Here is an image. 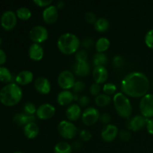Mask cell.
<instances>
[{"instance_id": "cell-1", "label": "cell", "mask_w": 153, "mask_h": 153, "mask_svg": "<svg viewBox=\"0 0 153 153\" xmlns=\"http://www.w3.org/2000/svg\"><path fill=\"white\" fill-rule=\"evenodd\" d=\"M149 88V79L141 72L128 73L123 79L120 87L123 94L132 98H142L147 94Z\"/></svg>"}, {"instance_id": "cell-2", "label": "cell", "mask_w": 153, "mask_h": 153, "mask_svg": "<svg viewBox=\"0 0 153 153\" xmlns=\"http://www.w3.org/2000/svg\"><path fill=\"white\" fill-rule=\"evenodd\" d=\"M22 91L16 83H9L0 90V102L5 106H13L21 101Z\"/></svg>"}, {"instance_id": "cell-3", "label": "cell", "mask_w": 153, "mask_h": 153, "mask_svg": "<svg viewBox=\"0 0 153 153\" xmlns=\"http://www.w3.org/2000/svg\"><path fill=\"white\" fill-rule=\"evenodd\" d=\"M81 42L79 37L73 33H65L61 34L57 41V46L60 52L66 55L76 53Z\"/></svg>"}, {"instance_id": "cell-4", "label": "cell", "mask_w": 153, "mask_h": 153, "mask_svg": "<svg viewBox=\"0 0 153 153\" xmlns=\"http://www.w3.org/2000/svg\"><path fill=\"white\" fill-rule=\"evenodd\" d=\"M115 110L121 117L128 119L132 114V105L129 99L122 92L117 93L113 98Z\"/></svg>"}, {"instance_id": "cell-5", "label": "cell", "mask_w": 153, "mask_h": 153, "mask_svg": "<svg viewBox=\"0 0 153 153\" xmlns=\"http://www.w3.org/2000/svg\"><path fill=\"white\" fill-rule=\"evenodd\" d=\"M58 131L64 138L70 140L76 137L78 128L74 124L69 120H62L58 123Z\"/></svg>"}, {"instance_id": "cell-6", "label": "cell", "mask_w": 153, "mask_h": 153, "mask_svg": "<svg viewBox=\"0 0 153 153\" xmlns=\"http://www.w3.org/2000/svg\"><path fill=\"white\" fill-rule=\"evenodd\" d=\"M139 109L142 116L147 119L153 117V94H147L140 100Z\"/></svg>"}, {"instance_id": "cell-7", "label": "cell", "mask_w": 153, "mask_h": 153, "mask_svg": "<svg viewBox=\"0 0 153 153\" xmlns=\"http://www.w3.org/2000/svg\"><path fill=\"white\" fill-rule=\"evenodd\" d=\"M100 113L94 107H88L84 110L82 114V123L87 126H91L100 120Z\"/></svg>"}, {"instance_id": "cell-8", "label": "cell", "mask_w": 153, "mask_h": 153, "mask_svg": "<svg viewBox=\"0 0 153 153\" xmlns=\"http://www.w3.org/2000/svg\"><path fill=\"white\" fill-rule=\"evenodd\" d=\"M76 82L74 75L70 70H64L58 76V85L64 91L66 90L69 91L73 88Z\"/></svg>"}, {"instance_id": "cell-9", "label": "cell", "mask_w": 153, "mask_h": 153, "mask_svg": "<svg viewBox=\"0 0 153 153\" xmlns=\"http://www.w3.org/2000/svg\"><path fill=\"white\" fill-rule=\"evenodd\" d=\"M49 37V32L44 26L35 25L29 31V37L34 43H42L46 41Z\"/></svg>"}, {"instance_id": "cell-10", "label": "cell", "mask_w": 153, "mask_h": 153, "mask_svg": "<svg viewBox=\"0 0 153 153\" xmlns=\"http://www.w3.org/2000/svg\"><path fill=\"white\" fill-rule=\"evenodd\" d=\"M17 22V16L13 10H6L1 14L0 18V23L1 27L6 31L13 29Z\"/></svg>"}, {"instance_id": "cell-11", "label": "cell", "mask_w": 153, "mask_h": 153, "mask_svg": "<svg viewBox=\"0 0 153 153\" xmlns=\"http://www.w3.org/2000/svg\"><path fill=\"white\" fill-rule=\"evenodd\" d=\"M55 108L49 103H44L39 106L36 111V116L42 120H47L51 119L55 115Z\"/></svg>"}, {"instance_id": "cell-12", "label": "cell", "mask_w": 153, "mask_h": 153, "mask_svg": "<svg viewBox=\"0 0 153 153\" xmlns=\"http://www.w3.org/2000/svg\"><path fill=\"white\" fill-rule=\"evenodd\" d=\"M119 134V130L115 125L108 124L102 128L101 131V137L104 141L110 143L114 140Z\"/></svg>"}, {"instance_id": "cell-13", "label": "cell", "mask_w": 153, "mask_h": 153, "mask_svg": "<svg viewBox=\"0 0 153 153\" xmlns=\"http://www.w3.org/2000/svg\"><path fill=\"white\" fill-rule=\"evenodd\" d=\"M146 122H147V118L144 117L142 115H137L128 121L127 127H128V130H131L133 131H138L146 127Z\"/></svg>"}, {"instance_id": "cell-14", "label": "cell", "mask_w": 153, "mask_h": 153, "mask_svg": "<svg viewBox=\"0 0 153 153\" xmlns=\"http://www.w3.org/2000/svg\"><path fill=\"white\" fill-rule=\"evenodd\" d=\"M43 19L46 23L53 24L58 20V9L55 5H49L46 7L43 11Z\"/></svg>"}, {"instance_id": "cell-15", "label": "cell", "mask_w": 153, "mask_h": 153, "mask_svg": "<svg viewBox=\"0 0 153 153\" xmlns=\"http://www.w3.org/2000/svg\"><path fill=\"white\" fill-rule=\"evenodd\" d=\"M92 76L95 83L100 85V84L105 83L108 77V73L105 67L98 66V67H94L92 72Z\"/></svg>"}, {"instance_id": "cell-16", "label": "cell", "mask_w": 153, "mask_h": 153, "mask_svg": "<svg viewBox=\"0 0 153 153\" xmlns=\"http://www.w3.org/2000/svg\"><path fill=\"white\" fill-rule=\"evenodd\" d=\"M34 88L35 90L40 94L46 95L48 94L51 91V83L49 79L46 77H38L36 79L34 82Z\"/></svg>"}, {"instance_id": "cell-17", "label": "cell", "mask_w": 153, "mask_h": 153, "mask_svg": "<svg viewBox=\"0 0 153 153\" xmlns=\"http://www.w3.org/2000/svg\"><path fill=\"white\" fill-rule=\"evenodd\" d=\"M44 50L39 43H32L28 49V56L34 61H40L43 59Z\"/></svg>"}, {"instance_id": "cell-18", "label": "cell", "mask_w": 153, "mask_h": 153, "mask_svg": "<svg viewBox=\"0 0 153 153\" xmlns=\"http://www.w3.org/2000/svg\"><path fill=\"white\" fill-rule=\"evenodd\" d=\"M66 117L69 121L73 122V121L79 120V118L82 117V108L78 104H71L69 105L66 110Z\"/></svg>"}, {"instance_id": "cell-19", "label": "cell", "mask_w": 153, "mask_h": 153, "mask_svg": "<svg viewBox=\"0 0 153 153\" xmlns=\"http://www.w3.org/2000/svg\"><path fill=\"white\" fill-rule=\"evenodd\" d=\"M73 71L75 74L81 77H85L90 74L91 67L89 63L87 61H82V62H76L73 66Z\"/></svg>"}, {"instance_id": "cell-20", "label": "cell", "mask_w": 153, "mask_h": 153, "mask_svg": "<svg viewBox=\"0 0 153 153\" xmlns=\"http://www.w3.org/2000/svg\"><path fill=\"white\" fill-rule=\"evenodd\" d=\"M34 79V75L30 70H22L19 72L15 78L18 85H27L31 83Z\"/></svg>"}, {"instance_id": "cell-21", "label": "cell", "mask_w": 153, "mask_h": 153, "mask_svg": "<svg viewBox=\"0 0 153 153\" xmlns=\"http://www.w3.org/2000/svg\"><path fill=\"white\" fill-rule=\"evenodd\" d=\"M74 101V94L70 91H62L57 96V102L61 106H66L71 104Z\"/></svg>"}, {"instance_id": "cell-22", "label": "cell", "mask_w": 153, "mask_h": 153, "mask_svg": "<svg viewBox=\"0 0 153 153\" xmlns=\"http://www.w3.org/2000/svg\"><path fill=\"white\" fill-rule=\"evenodd\" d=\"M36 120V117L34 115H28L23 113H18L14 115L13 118V120L15 123L19 126H25L27 124L30 123L34 122Z\"/></svg>"}, {"instance_id": "cell-23", "label": "cell", "mask_w": 153, "mask_h": 153, "mask_svg": "<svg viewBox=\"0 0 153 153\" xmlns=\"http://www.w3.org/2000/svg\"><path fill=\"white\" fill-rule=\"evenodd\" d=\"M40 131L38 126L35 122L30 123L23 127V133L28 139L32 140L37 137Z\"/></svg>"}, {"instance_id": "cell-24", "label": "cell", "mask_w": 153, "mask_h": 153, "mask_svg": "<svg viewBox=\"0 0 153 153\" xmlns=\"http://www.w3.org/2000/svg\"><path fill=\"white\" fill-rule=\"evenodd\" d=\"M110 46V40L106 37H100L97 40L95 44L96 50L99 53H104Z\"/></svg>"}, {"instance_id": "cell-25", "label": "cell", "mask_w": 153, "mask_h": 153, "mask_svg": "<svg viewBox=\"0 0 153 153\" xmlns=\"http://www.w3.org/2000/svg\"><path fill=\"white\" fill-rule=\"evenodd\" d=\"M71 145L65 141H61L56 143L54 147V152L55 153H72Z\"/></svg>"}, {"instance_id": "cell-26", "label": "cell", "mask_w": 153, "mask_h": 153, "mask_svg": "<svg viewBox=\"0 0 153 153\" xmlns=\"http://www.w3.org/2000/svg\"><path fill=\"white\" fill-rule=\"evenodd\" d=\"M94 25L96 31L100 33L105 32L109 28V22L105 18H99Z\"/></svg>"}, {"instance_id": "cell-27", "label": "cell", "mask_w": 153, "mask_h": 153, "mask_svg": "<svg viewBox=\"0 0 153 153\" xmlns=\"http://www.w3.org/2000/svg\"><path fill=\"white\" fill-rule=\"evenodd\" d=\"M111 102V98L110 96L105 94H100L95 98V103L98 107L104 108L108 105Z\"/></svg>"}, {"instance_id": "cell-28", "label": "cell", "mask_w": 153, "mask_h": 153, "mask_svg": "<svg viewBox=\"0 0 153 153\" xmlns=\"http://www.w3.org/2000/svg\"><path fill=\"white\" fill-rule=\"evenodd\" d=\"M13 76L10 70L5 67H0V82L4 83H11Z\"/></svg>"}, {"instance_id": "cell-29", "label": "cell", "mask_w": 153, "mask_h": 153, "mask_svg": "<svg viewBox=\"0 0 153 153\" xmlns=\"http://www.w3.org/2000/svg\"><path fill=\"white\" fill-rule=\"evenodd\" d=\"M93 63H94V65L95 67H98V66L105 67V65L108 63L107 55L105 53H99V52H97L93 57Z\"/></svg>"}, {"instance_id": "cell-30", "label": "cell", "mask_w": 153, "mask_h": 153, "mask_svg": "<svg viewBox=\"0 0 153 153\" xmlns=\"http://www.w3.org/2000/svg\"><path fill=\"white\" fill-rule=\"evenodd\" d=\"M16 16L21 20H28L31 16V11L29 8L26 7H19L16 11Z\"/></svg>"}, {"instance_id": "cell-31", "label": "cell", "mask_w": 153, "mask_h": 153, "mask_svg": "<svg viewBox=\"0 0 153 153\" xmlns=\"http://www.w3.org/2000/svg\"><path fill=\"white\" fill-rule=\"evenodd\" d=\"M37 108L36 105L33 102H28L25 104L23 107V111L24 113L28 115H34V114H36L37 111Z\"/></svg>"}, {"instance_id": "cell-32", "label": "cell", "mask_w": 153, "mask_h": 153, "mask_svg": "<svg viewBox=\"0 0 153 153\" xmlns=\"http://www.w3.org/2000/svg\"><path fill=\"white\" fill-rule=\"evenodd\" d=\"M104 94H107V95H113L115 94L117 91V87L113 83H105L103 86L102 88Z\"/></svg>"}, {"instance_id": "cell-33", "label": "cell", "mask_w": 153, "mask_h": 153, "mask_svg": "<svg viewBox=\"0 0 153 153\" xmlns=\"http://www.w3.org/2000/svg\"><path fill=\"white\" fill-rule=\"evenodd\" d=\"M144 41L147 47L153 49V28L147 31L144 37Z\"/></svg>"}, {"instance_id": "cell-34", "label": "cell", "mask_w": 153, "mask_h": 153, "mask_svg": "<svg viewBox=\"0 0 153 153\" xmlns=\"http://www.w3.org/2000/svg\"><path fill=\"white\" fill-rule=\"evenodd\" d=\"M76 62H82V61H87L88 60V53L85 49H82L76 52Z\"/></svg>"}, {"instance_id": "cell-35", "label": "cell", "mask_w": 153, "mask_h": 153, "mask_svg": "<svg viewBox=\"0 0 153 153\" xmlns=\"http://www.w3.org/2000/svg\"><path fill=\"white\" fill-rule=\"evenodd\" d=\"M100 91H101L100 85L95 83V82H94V84H92V85H91V87H90V94L92 96H96V97H97L99 94H100Z\"/></svg>"}, {"instance_id": "cell-36", "label": "cell", "mask_w": 153, "mask_h": 153, "mask_svg": "<svg viewBox=\"0 0 153 153\" xmlns=\"http://www.w3.org/2000/svg\"><path fill=\"white\" fill-rule=\"evenodd\" d=\"M85 84L82 81H77L75 83L74 86H73V90L76 94H79V93L85 91Z\"/></svg>"}, {"instance_id": "cell-37", "label": "cell", "mask_w": 153, "mask_h": 153, "mask_svg": "<svg viewBox=\"0 0 153 153\" xmlns=\"http://www.w3.org/2000/svg\"><path fill=\"white\" fill-rule=\"evenodd\" d=\"M120 138L124 141H128L131 137V134L129 130H121L119 131Z\"/></svg>"}, {"instance_id": "cell-38", "label": "cell", "mask_w": 153, "mask_h": 153, "mask_svg": "<svg viewBox=\"0 0 153 153\" xmlns=\"http://www.w3.org/2000/svg\"><path fill=\"white\" fill-rule=\"evenodd\" d=\"M79 136L83 141H88L92 138V134L87 129L82 130L79 133Z\"/></svg>"}, {"instance_id": "cell-39", "label": "cell", "mask_w": 153, "mask_h": 153, "mask_svg": "<svg viewBox=\"0 0 153 153\" xmlns=\"http://www.w3.org/2000/svg\"><path fill=\"white\" fill-rule=\"evenodd\" d=\"M85 20H86V22L89 24H94L97 19L95 13H93V12H91V11L87 12L86 14H85Z\"/></svg>"}, {"instance_id": "cell-40", "label": "cell", "mask_w": 153, "mask_h": 153, "mask_svg": "<svg viewBox=\"0 0 153 153\" xmlns=\"http://www.w3.org/2000/svg\"><path fill=\"white\" fill-rule=\"evenodd\" d=\"M113 62L114 66L117 68H120V67H122L124 64V59L123 57L120 56V55H116V56L114 57L113 58Z\"/></svg>"}, {"instance_id": "cell-41", "label": "cell", "mask_w": 153, "mask_h": 153, "mask_svg": "<svg viewBox=\"0 0 153 153\" xmlns=\"http://www.w3.org/2000/svg\"><path fill=\"white\" fill-rule=\"evenodd\" d=\"M33 2L38 7H45V8L51 5L52 3V0H34Z\"/></svg>"}, {"instance_id": "cell-42", "label": "cell", "mask_w": 153, "mask_h": 153, "mask_svg": "<svg viewBox=\"0 0 153 153\" xmlns=\"http://www.w3.org/2000/svg\"><path fill=\"white\" fill-rule=\"evenodd\" d=\"M82 45L85 49H91L94 45V41L91 37H87V38H85L82 40Z\"/></svg>"}, {"instance_id": "cell-43", "label": "cell", "mask_w": 153, "mask_h": 153, "mask_svg": "<svg viewBox=\"0 0 153 153\" xmlns=\"http://www.w3.org/2000/svg\"><path fill=\"white\" fill-rule=\"evenodd\" d=\"M79 106H82V107H86L89 105L90 103V98L87 95L82 96L81 97H79Z\"/></svg>"}, {"instance_id": "cell-44", "label": "cell", "mask_w": 153, "mask_h": 153, "mask_svg": "<svg viewBox=\"0 0 153 153\" xmlns=\"http://www.w3.org/2000/svg\"><path fill=\"white\" fill-rule=\"evenodd\" d=\"M111 116L108 113H103L102 114H100V121L102 123L107 124L109 122L111 121Z\"/></svg>"}, {"instance_id": "cell-45", "label": "cell", "mask_w": 153, "mask_h": 153, "mask_svg": "<svg viewBox=\"0 0 153 153\" xmlns=\"http://www.w3.org/2000/svg\"><path fill=\"white\" fill-rule=\"evenodd\" d=\"M146 128L147 129V131L149 134L153 135V119L150 118V119H147V122H146Z\"/></svg>"}, {"instance_id": "cell-46", "label": "cell", "mask_w": 153, "mask_h": 153, "mask_svg": "<svg viewBox=\"0 0 153 153\" xmlns=\"http://www.w3.org/2000/svg\"><path fill=\"white\" fill-rule=\"evenodd\" d=\"M6 60H7L6 53L4 52V50L0 49V67H1V65H3L6 62Z\"/></svg>"}, {"instance_id": "cell-47", "label": "cell", "mask_w": 153, "mask_h": 153, "mask_svg": "<svg viewBox=\"0 0 153 153\" xmlns=\"http://www.w3.org/2000/svg\"><path fill=\"white\" fill-rule=\"evenodd\" d=\"M64 6H65V3H64L63 1H58V2H57L56 7H57V8H58V9L63 8Z\"/></svg>"}, {"instance_id": "cell-48", "label": "cell", "mask_w": 153, "mask_h": 153, "mask_svg": "<svg viewBox=\"0 0 153 153\" xmlns=\"http://www.w3.org/2000/svg\"><path fill=\"white\" fill-rule=\"evenodd\" d=\"M73 146H74V148L76 149H80L81 146H82V143H81L79 141H76L74 143Z\"/></svg>"}, {"instance_id": "cell-49", "label": "cell", "mask_w": 153, "mask_h": 153, "mask_svg": "<svg viewBox=\"0 0 153 153\" xmlns=\"http://www.w3.org/2000/svg\"><path fill=\"white\" fill-rule=\"evenodd\" d=\"M1 43H2V40H1V37H0V46H1Z\"/></svg>"}, {"instance_id": "cell-50", "label": "cell", "mask_w": 153, "mask_h": 153, "mask_svg": "<svg viewBox=\"0 0 153 153\" xmlns=\"http://www.w3.org/2000/svg\"><path fill=\"white\" fill-rule=\"evenodd\" d=\"M13 153H24V152H19V151H18V152H13Z\"/></svg>"}, {"instance_id": "cell-51", "label": "cell", "mask_w": 153, "mask_h": 153, "mask_svg": "<svg viewBox=\"0 0 153 153\" xmlns=\"http://www.w3.org/2000/svg\"><path fill=\"white\" fill-rule=\"evenodd\" d=\"M152 86H153V84H152Z\"/></svg>"}]
</instances>
